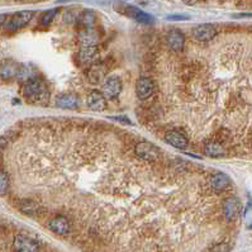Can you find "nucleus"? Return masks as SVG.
Returning a JSON list of instances; mask_svg holds the SVG:
<instances>
[{"label": "nucleus", "mask_w": 252, "mask_h": 252, "mask_svg": "<svg viewBox=\"0 0 252 252\" xmlns=\"http://www.w3.org/2000/svg\"><path fill=\"white\" fill-rule=\"evenodd\" d=\"M22 94L28 103L32 104L46 103L48 100V96H50V93H48L45 83L39 79H36V77H31V79L26 80L23 89H22Z\"/></svg>", "instance_id": "nucleus-1"}, {"label": "nucleus", "mask_w": 252, "mask_h": 252, "mask_svg": "<svg viewBox=\"0 0 252 252\" xmlns=\"http://www.w3.org/2000/svg\"><path fill=\"white\" fill-rule=\"evenodd\" d=\"M34 17V12L32 10H22V12L14 13L10 17H6V21L4 23V27L8 31H18L21 28L26 27L28 23Z\"/></svg>", "instance_id": "nucleus-2"}, {"label": "nucleus", "mask_w": 252, "mask_h": 252, "mask_svg": "<svg viewBox=\"0 0 252 252\" xmlns=\"http://www.w3.org/2000/svg\"><path fill=\"white\" fill-rule=\"evenodd\" d=\"M99 57V50L96 45L93 46H83L77 52V61L79 65L84 67H90L92 65L96 63Z\"/></svg>", "instance_id": "nucleus-3"}, {"label": "nucleus", "mask_w": 252, "mask_h": 252, "mask_svg": "<svg viewBox=\"0 0 252 252\" xmlns=\"http://www.w3.org/2000/svg\"><path fill=\"white\" fill-rule=\"evenodd\" d=\"M136 155L145 161H156L160 158V150L151 142L142 141L136 145Z\"/></svg>", "instance_id": "nucleus-4"}, {"label": "nucleus", "mask_w": 252, "mask_h": 252, "mask_svg": "<svg viewBox=\"0 0 252 252\" xmlns=\"http://www.w3.org/2000/svg\"><path fill=\"white\" fill-rule=\"evenodd\" d=\"M217 36V30L213 24L209 23H203L198 24L191 30V37L195 41L199 42H208L212 41L214 37Z\"/></svg>", "instance_id": "nucleus-5"}, {"label": "nucleus", "mask_w": 252, "mask_h": 252, "mask_svg": "<svg viewBox=\"0 0 252 252\" xmlns=\"http://www.w3.org/2000/svg\"><path fill=\"white\" fill-rule=\"evenodd\" d=\"M123 89V83L118 76H109L103 83V95L105 99H116Z\"/></svg>", "instance_id": "nucleus-6"}, {"label": "nucleus", "mask_w": 252, "mask_h": 252, "mask_svg": "<svg viewBox=\"0 0 252 252\" xmlns=\"http://www.w3.org/2000/svg\"><path fill=\"white\" fill-rule=\"evenodd\" d=\"M14 250L17 252H38L39 245L34 238L30 236L18 234L14 238Z\"/></svg>", "instance_id": "nucleus-7"}, {"label": "nucleus", "mask_w": 252, "mask_h": 252, "mask_svg": "<svg viewBox=\"0 0 252 252\" xmlns=\"http://www.w3.org/2000/svg\"><path fill=\"white\" fill-rule=\"evenodd\" d=\"M155 92V84L151 77L142 76L136 83V95L140 100H147Z\"/></svg>", "instance_id": "nucleus-8"}, {"label": "nucleus", "mask_w": 252, "mask_h": 252, "mask_svg": "<svg viewBox=\"0 0 252 252\" xmlns=\"http://www.w3.org/2000/svg\"><path fill=\"white\" fill-rule=\"evenodd\" d=\"M22 65L14 60H4L0 63V77L4 80L15 79L21 74Z\"/></svg>", "instance_id": "nucleus-9"}, {"label": "nucleus", "mask_w": 252, "mask_h": 252, "mask_svg": "<svg viewBox=\"0 0 252 252\" xmlns=\"http://www.w3.org/2000/svg\"><path fill=\"white\" fill-rule=\"evenodd\" d=\"M165 43L171 51H175V52L181 51L185 46L184 33L179 30L169 31L165 36Z\"/></svg>", "instance_id": "nucleus-10"}, {"label": "nucleus", "mask_w": 252, "mask_h": 252, "mask_svg": "<svg viewBox=\"0 0 252 252\" xmlns=\"http://www.w3.org/2000/svg\"><path fill=\"white\" fill-rule=\"evenodd\" d=\"M76 27L79 31L85 30H95V24H96V15L93 10L85 9L77 15L76 19Z\"/></svg>", "instance_id": "nucleus-11"}, {"label": "nucleus", "mask_w": 252, "mask_h": 252, "mask_svg": "<svg viewBox=\"0 0 252 252\" xmlns=\"http://www.w3.org/2000/svg\"><path fill=\"white\" fill-rule=\"evenodd\" d=\"M86 104H88L89 109L93 110V112H103L107 108V99H105V96H104L101 92L93 90L88 95Z\"/></svg>", "instance_id": "nucleus-12"}, {"label": "nucleus", "mask_w": 252, "mask_h": 252, "mask_svg": "<svg viewBox=\"0 0 252 252\" xmlns=\"http://www.w3.org/2000/svg\"><path fill=\"white\" fill-rule=\"evenodd\" d=\"M241 212V202L237 198L231 196L223 203V214L227 220H234Z\"/></svg>", "instance_id": "nucleus-13"}, {"label": "nucleus", "mask_w": 252, "mask_h": 252, "mask_svg": "<svg viewBox=\"0 0 252 252\" xmlns=\"http://www.w3.org/2000/svg\"><path fill=\"white\" fill-rule=\"evenodd\" d=\"M48 227L54 233L60 234V236H65L71 231V224L67 220V218L63 216H57L52 218L48 223Z\"/></svg>", "instance_id": "nucleus-14"}, {"label": "nucleus", "mask_w": 252, "mask_h": 252, "mask_svg": "<svg viewBox=\"0 0 252 252\" xmlns=\"http://www.w3.org/2000/svg\"><path fill=\"white\" fill-rule=\"evenodd\" d=\"M126 14H127L129 18L138 22V23L152 24L155 22L154 17H152L151 14L143 12V10H141L140 8H137V6H133V5L126 6Z\"/></svg>", "instance_id": "nucleus-15"}, {"label": "nucleus", "mask_w": 252, "mask_h": 252, "mask_svg": "<svg viewBox=\"0 0 252 252\" xmlns=\"http://www.w3.org/2000/svg\"><path fill=\"white\" fill-rule=\"evenodd\" d=\"M231 184V179L224 172H216L211 178V187L216 193H222Z\"/></svg>", "instance_id": "nucleus-16"}, {"label": "nucleus", "mask_w": 252, "mask_h": 252, "mask_svg": "<svg viewBox=\"0 0 252 252\" xmlns=\"http://www.w3.org/2000/svg\"><path fill=\"white\" fill-rule=\"evenodd\" d=\"M165 141L172 147L179 150H184L188 147V138L178 131H169L165 134Z\"/></svg>", "instance_id": "nucleus-17"}, {"label": "nucleus", "mask_w": 252, "mask_h": 252, "mask_svg": "<svg viewBox=\"0 0 252 252\" xmlns=\"http://www.w3.org/2000/svg\"><path fill=\"white\" fill-rule=\"evenodd\" d=\"M79 98L75 94L65 93V94L59 95L56 98V105L61 109H75L79 107Z\"/></svg>", "instance_id": "nucleus-18"}, {"label": "nucleus", "mask_w": 252, "mask_h": 252, "mask_svg": "<svg viewBox=\"0 0 252 252\" xmlns=\"http://www.w3.org/2000/svg\"><path fill=\"white\" fill-rule=\"evenodd\" d=\"M204 152L207 156L213 158H223L225 155L224 149L220 143L216 142V141H209V142L205 143L204 146Z\"/></svg>", "instance_id": "nucleus-19"}, {"label": "nucleus", "mask_w": 252, "mask_h": 252, "mask_svg": "<svg viewBox=\"0 0 252 252\" xmlns=\"http://www.w3.org/2000/svg\"><path fill=\"white\" fill-rule=\"evenodd\" d=\"M104 75H105V70H104L101 65L94 63L90 67H88V80L92 84H94V85H96V84H99L103 80Z\"/></svg>", "instance_id": "nucleus-20"}, {"label": "nucleus", "mask_w": 252, "mask_h": 252, "mask_svg": "<svg viewBox=\"0 0 252 252\" xmlns=\"http://www.w3.org/2000/svg\"><path fill=\"white\" fill-rule=\"evenodd\" d=\"M79 42L81 43V46L96 45V42H98V34H96L95 30L79 31Z\"/></svg>", "instance_id": "nucleus-21"}, {"label": "nucleus", "mask_w": 252, "mask_h": 252, "mask_svg": "<svg viewBox=\"0 0 252 252\" xmlns=\"http://www.w3.org/2000/svg\"><path fill=\"white\" fill-rule=\"evenodd\" d=\"M19 211L23 214H27V216H36L39 213V205L33 200H28V199H24L19 203Z\"/></svg>", "instance_id": "nucleus-22"}, {"label": "nucleus", "mask_w": 252, "mask_h": 252, "mask_svg": "<svg viewBox=\"0 0 252 252\" xmlns=\"http://www.w3.org/2000/svg\"><path fill=\"white\" fill-rule=\"evenodd\" d=\"M10 189V180L9 176L4 170H0V195H6L9 193Z\"/></svg>", "instance_id": "nucleus-23"}, {"label": "nucleus", "mask_w": 252, "mask_h": 252, "mask_svg": "<svg viewBox=\"0 0 252 252\" xmlns=\"http://www.w3.org/2000/svg\"><path fill=\"white\" fill-rule=\"evenodd\" d=\"M56 14H57V9H50L47 10V12L43 13L41 17L42 26H45V27L50 26V24L52 23V21L55 19V17H56Z\"/></svg>", "instance_id": "nucleus-24"}, {"label": "nucleus", "mask_w": 252, "mask_h": 252, "mask_svg": "<svg viewBox=\"0 0 252 252\" xmlns=\"http://www.w3.org/2000/svg\"><path fill=\"white\" fill-rule=\"evenodd\" d=\"M166 19L167 21H188L189 17L183 14H172V15H167Z\"/></svg>", "instance_id": "nucleus-25"}, {"label": "nucleus", "mask_w": 252, "mask_h": 252, "mask_svg": "<svg viewBox=\"0 0 252 252\" xmlns=\"http://www.w3.org/2000/svg\"><path fill=\"white\" fill-rule=\"evenodd\" d=\"M6 145H8L6 137H0V149H5Z\"/></svg>", "instance_id": "nucleus-26"}, {"label": "nucleus", "mask_w": 252, "mask_h": 252, "mask_svg": "<svg viewBox=\"0 0 252 252\" xmlns=\"http://www.w3.org/2000/svg\"><path fill=\"white\" fill-rule=\"evenodd\" d=\"M187 5H195V4H198L200 0H183Z\"/></svg>", "instance_id": "nucleus-27"}, {"label": "nucleus", "mask_w": 252, "mask_h": 252, "mask_svg": "<svg viewBox=\"0 0 252 252\" xmlns=\"http://www.w3.org/2000/svg\"><path fill=\"white\" fill-rule=\"evenodd\" d=\"M6 17H8L6 14H0V28L4 27V23H5V21H6Z\"/></svg>", "instance_id": "nucleus-28"}, {"label": "nucleus", "mask_w": 252, "mask_h": 252, "mask_svg": "<svg viewBox=\"0 0 252 252\" xmlns=\"http://www.w3.org/2000/svg\"><path fill=\"white\" fill-rule=\"evenodd\" d=\"M66 1H71V0H59V3H66Z\"/></svg>", "instance_id": "nucleus-29"}]
</instances>
